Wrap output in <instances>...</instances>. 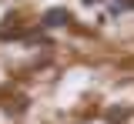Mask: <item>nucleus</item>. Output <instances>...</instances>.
Instances as JSON below:
<instances>
[{"instance_id":"1","label":"nucleus","mask_w":134,"mask_h":124,"mask_svg":"<svg viewBox=\"0 0 134 124\" xmlns=\"http://www.w3.org/2000/svg\"><path fill=\"white\" fill-rule=\"evenodd\" d=\"M67 24H70V14H67L64 7H50L47 14L40 17V27L44 30H57V27H67Z\"/></svg>"},{"instance_id":"2","label":"nucleus","mask_w":134,"mask_h":124,"mask_svg":"<svg viewBox=\"0 0 134 124\" xmlns=\"http://www.w3.org/2000/svg\"><path fill=\"white\" fill-rule=\"evenodd\" d=\"M127 10H134V0H111V3H107V14H111V17L127 14Z\"/></svg>"},{"instance_id":"3","label":"nucleus","mask_w":134,"mask_h":124,"mask_svg":"<svg viewBox=\"0 0 134 124\" xmlns=\"http://www.w3.org/2000/svg\"><path fill=\"white\" fill-rule=\"evenodd\" d=\"M127 114H131V111H127L124 104H114L111 111H107V121H111V124H121V121H127Z\"/></svg>"},{"instance_id":"4","label":"nucleus","mask_w":134,"mask_h":124,"mask_svg":"<svg viewBox=\"0 0 134 124\" xmlns=\"http://www.w3.org/2000/svg\"><path fill=\"white\" fill-rule=\"evenodd\" d=\"M84 3H87V7H94V3H100V0H84Z\"/></svg>"}]
</instances>
